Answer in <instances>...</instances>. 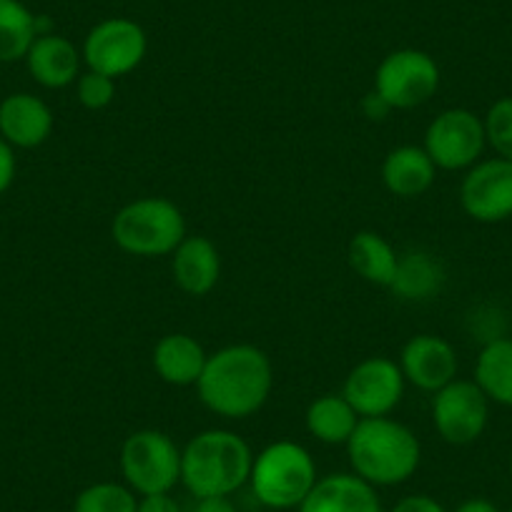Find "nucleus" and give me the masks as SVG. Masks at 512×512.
I'll use <instances>...</instances> for the list:
<instances>
[{"instance_id": "34", "label": "nucleus", "mask_w": 512, "mask_h": 512, "mask_svg": "<svg viewBox=\"0 0 512 512\" xmlns=\"http://www.w3.org/2000/svg\"><path fill=\"white\" fill-rule=\"evenodd\" d=\"M510 472H512V455H510Z\"/></svg>"}, {"instance_id": "8", "label": "nucleus", "mask_w": 512, "mask_h": 512, "mask_svg": "<svg viewBox=\"0 0 512 512\" xmlns=\"http://www.w3.org/2000/svg\"><path fill=\"white\" fill-rule=\"evenodd\" d=\"M149 51V36L144 26L131 18H106L88 31L81 56L88 71L103 73L108 78L128 76L144 63Z\"/></svg>"}, {"instance_id": "12", "label": "nucleus", "mask_w": 512, "mask_h": 512, "mask_svg": "<svg viewBox=\"0 0 512 512\" xmlns=\"http://www.w3.org/2000/svg\"><path fill=\"white\" fill-rule=\"evenodd\" d=\"M460 204L480 224H500L512 216V161L487 159L467 169L460 186Z\"/></svg>"}, {"instance_id": "5", "label": "nucleus", "mask_w": 512, "mask_h": 512, "mask_svg": "<svg viewBox=\"0 0 512 512\" xmlns=\"http://www.w3.org/2000/svg\"><path fill=\"white\" fill-rule=\"evenodd\" d=\"M249 485L262 505L272 510H292L302 505L317 485V465L299 442H272L251 462Z\"/></svg>"}, {"instance_id": "31", "label": "nucleus", "mask_w": 512, "mask_h": 512, "mask_svg": "<svg viewBox=\"0 0 512 512\" xmlns=\"http://www.w3.org/2000/svg\"><path fill=\"white\" fill-rule=\"evenodd\" d=\"M362 111H364V116L372 118V121H384V118L392 113V106L384 101V98L379 96L377 91H372V93H367V96H364Z\"/></svg>"}, {"instance_id": "18", "label": "nucleus", "mask_w": 512, "mask_h": 512, "mask_svg": "<svg viewBox=\"0 0 512 512\" xmlns=\"http://www.w3.org/2000/svg\"><path fill=\"white\" fill-rule=\"evenodd\" d=\"M437 166L422 146H397L382 164V181L387 191L400 199H417L435 184Z\"/></svg>"}, {"instance_id": "30", "label": "nucleus", "mask_w": 512, "mask_h": 512, "mask_svg": "<svg viewBox=\"0 0 512 512\" xmlns=\"http://www.w3.org/2000/svg\"><path fill=\"white\" fill-rule=\"evenodd\" d=\"M136 512H181L179 502L169 495V492H161V495H144L139 500V510Z\"/></svg>"}, {"instance_id": "7", "label": "nucleus", "mask_w": 512, "mask_h": 512, "mask_svg": "<svg viewBox=\"0 0 512 512\" xmlns=\"http://www.w3.org/2000/svg\"><path fill=\"white\" fill-rule=\"evenodd\" d=\"M440 88V66L420 48H397L387 53L374 71V91L392 111H407L430 101Z\"/></svg>"}, {"instance_id": "35", "label": "nucleus", "mask_w": 512, "mask_h": 512, "mask_svg": "<svg viewBox=\"0 0 512 512\" xmlns=\"http://www.w3.org/2000/svg\"><path fill=\"white\" fill-rule=\"evenodd\" d=\"M510 512H512V507H510Z\"/></svg>"}, {"instance_id": "1", "label": "nucleus", "mask_w": 512, "mask_h": 512, "mask_svg": "<svg viewBox=\"0 0 512 512\" xmlns=\"http://www.w3.org/2000/svg\"><path fill=\"white\" fill-rule=\"evenodd\" d=\"M274 387L272 359L254 344H229L209 354L196 390L206 410L244 420L267 405Z\"/></svg>"}, {"instance_id": "33", "label": "nucleus", "mask_w": 512, "mask_h": 512, "mask_svg": "<svg viewBox=\"0 0 512 512\" xmlns=\"http://www.w3.org/2000/svg\"><path fill=\"white\" fill-rule=\"evenodd\" d=\"M455 512H500L495 502L485 500V497H472V500H465Z\"/></svg>"}, {"instance_id": "21", "label": "nucleus", "mask_w": 512, "mask_h": 512, "mask_svg": "<svg viewBox=\"0 0 512 512\" xmlns=\"http://www.w3.org/2000/svg\"><path fill=\"white\" fill-rule=\"evenodd\" d=\"M445 284V269L435 256L422 249H412L400 254L397 274L392 279V292L407 302H427L440 294Z\"/></svg>"}, {"instance_id": "16", "label": "nucleus", "mask_w": 512, "mask_h": 512, "mask_svg": "<svg viewBox=\"0 0 512 512\" xmlns=\"http://www.w3.org/2000/svg\"><path fill=\"white\" fill-rule=\"evenodd\" d=\"M171 272L181 292L206 297L221 277L219 249L206 236H186L171 254Z\"/></svg>"}, {"instance_id": "25", "label": "nucleus", "mask_w": 512, "mask_h": 512, "mask_svg": "<svg viewBox=\"0 0 512 512\" xmlns=\"http://www.w3.org/2000/svg\"><path fill=\"white\" fill-rule=\"evenodd\" d=\"M136 510H139L136 492L128 485H118V482H96V485L86 487V490L76 497V505H73V512H136Z\"/></svg>"}, {"instance_id": "29", "label": "nucleus", "mask_w": 512, "mask_h": 512, "mask_svg": "<svg viewBox=\"0 0 512 512\" xmlns=\"http://www.w3.org/2000/svg\"><path fill=\"white\" fill-rule=\"evenodd\" d=\"M13 179H16V156H13V146L8 141L0 139V194H6L11 189Z\"/></svg>"}, {"instance_id": "15", "label": "nucleus", "mask_w": 512, "mask_h": 512, "mask_svg": "<svg viewBox=\"0 0 512 512\" xmlns=\"http://www.w3.org/2000/svg\"><path fill=\"white\" fill-rule=\"evenodd\" d=\"M299 512H382L377 490L354 472H337L317 480Z\"/></svg>"}, {"instance_id": "24", "label": "nucleus", "mask_w": 512, "mask_h": 512, "mask_svg": "<svg viewBox=\"0 0 512 512\" xmlns=\"http://www.w3.org/2000/svg\"><path fill=\"white\" fill-rule=\"evenodd\" d=\"M38 38L36 16L21 0H0V63L26 58Z\"/></svg>"}, {"instance_id": "6", "label": "nucleus", "mask_w": 512, "mask_h": 512, "mask_svg": "<svg viewBox=\"0 0 512 512\" xmlns=\"http://www.w3.org/2000/svg\"><path fill=\"white\" fill-rule=\"evenodd\" d=\"M121 472L141 497L171 492L181 482L179 445L161 430L134 432L121 447Z\"/></svg>"}, {"instance_id": "23", "label": "nucleus", "mask_w": 512, "mask_h": 512, "mask_svg": "<svg viewBox=\"0 0 512 512\" xmlns=\"http://www.w3.org/2000/svg\"><path fill=\"white\" fill-rule=\"evenodd\" d=\"M362 417L344 400V395H322L307 407V430L324 445H347Z\"/></svg>"}, {"instance_id": "22", "label": "nucleus", "mask_w": 512, "mask_h": 512, "mask_svg": "<svg viewBox=\"0 0 512 512\" xmlns=\"http://www.w3.org/2000/svg\"><path fill=\"white\" fill-rule=\"evenodd\" d=\"M475 382L490 402L512 407V339H490L475 362Z\"/></svg>"}, {"instance_id": "17", "label": "nucleus", "mask_w": 512, "mask_h": 512, "mask_svg": "<svg viewBox=\"0 0 512 512\" xmlns=\"http://www.w3.org/2000/svg\"><path fill=\"white\" fill-rule=\"evenodd\" d=\"M81 61L83 56L76 43L58 33L38 36L26 53L28 71L43 88H66L76 83L81 76Z\"/></svg>"}, {"instance_id": "19", "label": "nucleus", "mask_w": 512, "mask_h": 512, "mask_svg": "<svg viewBox=\"0 0 512 512\" xmlns=\"http://www.w3.org/2000/svg\"><path fill=\"white\" fill-rule=\"evenodd\" d=\"M209 354L191 334L174 332L166 334L154 347V369L166 384L174 387H191L199 382Z\"/></svg>"}, {"instance_id": "2", "label": "nucleus", "mask_w": 512, "mask_h": 512, "mask_svg": "<svg viewBox=\"0 0 512 512\" xmlns=\"http://www.w3.org/2000/svg\"><path fill=\"white\" fill-rule=\"evenodd\" d=\"M354 475L372 487L402 485L417 472L422 445L415 432L387 417H362L347 442Z\"/></svg>"}, {"instance_id": "4", "label": "nucleus", "mask_w": 512, "mask_h": 512, "mask_svg": "<svg viewBox=\"0 0 512 512\" xmlns=\"http://www.w3.org/2000/svg\"><path fill=\"white\" fill-rule=\"evenodd\" d=\"M111 236L118 249L131 256H169L186 239V219L174 201L164 196H144L128 201L113 216Z\"/></svg>"}, {"instance_id": "32", "label": "nucleus", "mask_w": 512, "mask_h": 512, "mask_svg": "<svg viewBox=\"0 0 512 512\" xmlns=\"http://www.w3.org/2000/svg\"><path fill=\"white\" fill-rule=\"evenodd\" d=\"M194 512H236V505L229 497H199Z\"/></svg>"}, {"instance_id": "26", "label": "nucleus", "mask_w": 512, "mask_h": 512, "mask_svg": "<svg viewBox=\"0 0 512 512\" xmlns=\"http://www.w3.org/2000/svg\"><path fill=\"white\" fill-rule=\"evenodd\" d=\"M482 123H485L487 144L495 149L500 159L512 161V96L492 103Z\"/></svg>"}, {"instance_id": "11", "label": "nucleus", "mask_w": 512, "mask_h": 512, "mask_svg": "<svg viewBox=\"0 0 512 512\" xmlns=\"http://www.w3.org/2000/svg\"><path fill=\"white\" fill-rule=\"evenodd\" d=\"M405 374L390 357H367L344 379V400L359 417H387L405 397Z\"/></svg>"}, {"instance_id": "3", "label": "nucleus", "mask_w": 512, "mask_h": 512, "mask_svg": "<svg viewBox=\"0 0 512 512\" xmlns=\"http://www.w3.org/2000/svg\"><path fill=\"white\" fill-rule=\"evenodd\" d=\"M249 442L231 430H204L181 450V482L194 497H229L249 482Z\"/></svg>"}, {"instance_id": "9", "label": "nucleus", "mask_w": 512, "mask_h": 512, "mask_svg": "<svg viewBox=\"0 0 512 512\" xmlns=\"http://www.w3.org/2000/svg\"><path fill=\"white\" fill-rule=\"evenodd\" d=\"M487 146L485 123L470 108H447L437 113L425 131L427 156L442 171H465L480 161Z\"/></svg>"}, {"instance_id": "27", "label": "nucleus", "mask_w": 512, "mask_h": 512, "mask_svg": "<svg viewBox=\"0 0 512 512\" xmlns=\"http://www.w3.org/2000/svg\"><path fill=\"white\" fill-rule=\"evenodd\" d=\"M76 96L83 108H88V111H101V108L111 106V101L116 98V81L103 76V73L88 71L83 76H78Z\"/></svg>"}, {"instance_id": "13", "label": "nucleus", "mask_w": 512, "mask_h": 512, "mask_svg": "<svg viewBox=\"0 0 512 512\" xmlns=\"http://www.w3.org/2000/svg\"><path fill=\"white\" fill-rule=\"evenodd\" d=\"M397 364L407 384L432 395L457 379V369H460L455 347L437 334H415L407 339Z\"/></svg>"}, {"instance_id": "10", "label": "nucleus", "mask_w": 512, "mask_h": 512, "mask_svg": "<svg viewBox=\"0 0 512 512\" xmlns=\"http://www.w3.org/2000/svg\"><path fill=\"white\" fill-rule=\"evenodd\" d=\"M490 420V400L475 379H452L432 400V425L450 445H472L482 437Z\"/></svg>"}, {"instance_id": "20", "label": "nucleus", "mask_w": 512, "mask_h": 512, "mask_svg": "<svg viewBox=\"0 0 512 512\" xmlns=\"http://www.w3.org/2000/svg\"><path fill=\"white\" fill-rule=\"evenodd\" d=\"M347 259L349 267L357 277H362L364 282L374 284V287H392V279L397 274V262H400V254L395 251V246L384 239L377 231H357V234L349 239L347 246Z\"/></svg>"}, {"instance_id": "28", "label": "nucleus", "mask_w": 512, "mask_h": 512, "mask_svg": "<svg viewBox=\"0 0 512 512\" xmlns=\"http://www.w3.org/2000/svg\"><path fill=\"white\" fill-rule=\"evenodd\" d=\"M392 512H447L435 497L430 495H410V497H402Z\"/></svg>"}, {"instance_id": "14", "label": "nucleus", "mask_w": 512, "mask_h": 512, "mask_svg": "<svg viewBox=\"0 0 512 512\" xmlns=\"http://www.w3.org/2000/svg\"><path fill=\"white\" fill-rule=\"evenodd\" d=\"M53 131V113L43 98L33 93H13L0 103V136L18 149L46 144Z\"/></svg>"}]
</instances>
